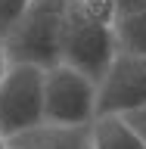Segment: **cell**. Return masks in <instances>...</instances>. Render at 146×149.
<instances>
[{
    "label": "cell",
    "instance_id": "cell-4",
    "mask_svg": "<svg viewBox=\"0 0 146 149\" xmlns=\"http://www.w3.org/2000/svg\"><path fill=\"white\" fill-rule=\"evenodd\" d=\"M96 115V81L65 62L44 68V121L47 124H90Z\"/></svg>",
    "mask_w": 146,
    "mask_h": 149
},
{
    "label": "cell",
    "instance_id": "cell-1",
    "mask_svg": "<svg viewBox=\"0 0 146 149\" xmlns=\"http://www.w3.org/2000/svg\"><path fill=\"white\" fill-rule=\"evenodd\" d=\"M112 22H115L112 0L109 3L68 0L62 19V37H59V62L100 81L118 53Z\"/></svg>",
    "mask_w": 146,
    "mask_h": 149
},
{
    "label": "cell",
    "instance_id": "cell-12",
    "mask_svg": "<svg viewBox=\"0 0 146 149\" xmlns=\"http://www.w3.org/2000/svg\"><path fill=\"white\" fill-rule=\"evenodd\" d=\"M6 68H9V56H6V47H3V37H0V81H3Z\"/></svg>",
    "mask_w": 146,
    "mask_h": 149
},
{
    "label": "cell",
    "instance_id": "cell-9",
    "mask_svg": "<svg viewBox=\"0 0 146 149\" xmlns=\"http://www.w3.org/2000/svg\"><path fill=\"white\" fill-rule=\"evenodd\" d=\"M28 3H31V0H0V34L22 16V9H25Z\"/></svg>",
    "mask_w": 146,
    "mask_h": 149
},
{
    "label": "cell",
    "instance_id": "cell-3",
    "mask_svg": "<svg viewBox=\"0 0 146 149\" xmlns=\"http://www.w3.org/2000/svg\"><path fill=\"white\" fill-rule=\"evenodd\" d=\"M44 124V68L9 62L0 81V134L6 140Z\"/></svg>",
    "mask_w": 146,
    "mask_h": 149
},
{
    "label": "cell",
    "instance_id": "cell-7",
    "mask_svg": "<svg viewBox=\"0 0 146 149\" xmlns=\"http://www.w3.org/2000/svg\"><path fill=\"white\" fill-rule=\"evenodd\" d=\"M90 127V143L93 149H146V140L128 115L118 112H100L93 115Z\"/></svg>",
    "mask_w": 146,
    "mask_h": 149
},
{
    "label": "cell",
    "instance_id": "cell-2",
    "mask_svg": "<svg viewBox=\"0 0 146 149\" xmlns=\"http://www.w3.org/2000/svg\"><path fill=\"white\" fill-rule=\"evenodd\" d=\"M68 0H31L22 16L3 31L9 62H31L41 68L59 62V37Z\"/></svg>",
    "mask_w": 146,
    "mask_h": 149
},
{
    "label": "cell",
    "instance_id": "cell-14",
    "mask_svg": "<svg viewBox=\"0 0 146 149\" xmlns=\"http://www.w3.org/2000/svg\"><path fill=\"white\" fill-rule=\"evenodd\" d=\"M78 3H109V0H78Z\"/></svg>",
    "mask_w": 146,
    "mask_h": 149
},
{
    "label": "cell",
    "instance_id": "cell-6",
    "mask_svg": "<svg viewBox=\"0 0 146 149\" xmlns=\"http://www.w3.org/2000/svg\"><path fill=\"white\" fill-rule=\"evenodd\" d=\"M9 149H93L90 127H65V124H37V127L9 140Z\"/></svg>",
    "mask_w": 146,
    "mask_h": 149
},
{
    "label": "cell",
    "instance_id": "cell-10",
    "mask_svg": "<svg viewBox=\"0 0 146 149\" xmlns=\"http://www.w3.org/2000/svg\"><path fill=\"white\" fill-rule=\"evenodd\" d=\"M146 6V0H112V13L115 16H128V13H137Z\"/></svg>",
    "mask_w": 146,
    "mask_h": 149
},
{
    "label": "cell",
    "instance_id": "cell-11",
    "mask_svg": "<svg viewBox=\"0 0 146 149\" xmlns=\"http://www.w3.org/2000/svg\"><path fill=\"white\" fill-rule=\"evenodd\" d=\"M128 118H131V124H134V127H137L140 134H143V140H146V109H137V112H131Z\"/></svg>",
    "mask_w": 146,
    "mask_h": 149
},
{
    "label": "cell",
    "instance_id": "cell-5",
    "mask_svg": "<svg viewBox=\"0 0 146 149\" xmlns=\"http://www.w3.org/2000/svg\"><path fill=\"white\" fill-rule=\"evenodd\" d=\"M137 109H146V56L118 50L106 74L96 81V115H131Z\"/></svg>",
    "mask_w": 146,
    "mask_h": 149
},
{
    "label": "cell",
    "instance_id": "cell-13",
    "mask_svg": "<svg viewBox=\"0 0 146 149\" xmlns=\"http://www.w3.org/2000/svg\"><path fill=\"white\" fill-rule=\"evenodd\" d=\"M0 149H9V140L3 137V134H0Z\"/></svg>",
    "mask_w": 146,
    "mask_h": 149
},
{
    "label": "cell",
    "instance_id": "cell-8",
    "mask_svg": "<svg viewBox=\"0 0 146 149\" xmlns=\"http://www.w3.org/2000/svg\"><path fill=\"white\" fill-rule=\"evenodd\" d=\"M112 31H115L118 50L146 56V6L137 13H128V16H115Z\"/></svg>",
    "mask_w": 146,
    "mask_h": 149
}]
</instances>
